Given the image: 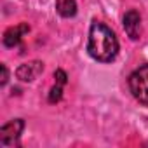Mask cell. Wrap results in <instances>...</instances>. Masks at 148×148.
<instances>
[{
	"label": "cell",
	"mask_w": 148,
	"mask_h": 148,
	"mask_svg": "<svg viewBox=\"0 0 148 148\" xmlns=\"http://www.w3.org/2000/svg\"><path fill=\"white\" fill-rule=\"evenodd\" d=\"M87 52L92 59L101 63H110L119 54V40L115 33L99 21H94L89 30V42H87Z\"/></svg>",
	"instance_id": "6da1fadb"
},
{
	"label": "cell",
	"mask_w": 148,
	"mask_h": 148,
	"mask_svg": "<svg viewBox=\"0 0 148 148\" xmlns=\"http://www.w3.org/2000/svg\"><path fill=\"white\" fill-rule=\"evenodd\" d=\"M129 89L141 105L148 106V64H143L131 73Z\"/></svg>",
	"instance_id": "7a4b0ae2"
},
{
	"label": "cell",
	"mask_w": 148,
	"mask_h": 148,
	"mask_svg": "<svg viewBox=\"0 0 148 148\" xmlns=\"http://www.w3.org/2000/svg\"><path fill=\"white\" fill-rule=\"evenodd\" d=\"M25 129V120L23 119H14L9 120L7 124H4L0 127V143L4 146H12L18 143L21 132Z\"/></svg>",
	"instance_id": "3957f363"
},
{
	"label": "cell",
	"mask_w": 148,
	"mask_h": 148,
	"mask_svg": "<svg viewBox=\"0 0 148 148\" xmlns=\"http://www.w3.org/2000/svg\"><path fill=\"white\" fill-rule=\"evenodd\" d=\"M44 71V63L42 61H28L18 66L16 70V77L21 82H33L38 75H42Z\"/></svg>",
	"instance_id": "277c9868"
},
{
	"label": "cell",
	"mask_w": 148,
	"mask_h": 148,
	"mask_svg": "<svg viewBox=\"0 0 148 148\" xmlns=\"http://www.w3.org/2000/svg\"><path fill=\"white\" fill-rule=\"evenodd\" d=\"M124 30L132 40H138L141 37V16L138 11L131 9L124 14Z\"/></svg>",
	"instance_id": "5b68a950"
},
{
	"label": "cell",
	"mask_w": 148,
	"mask_h": 148,
	"mask_svg": "<svg viewBox=\"0 0 148 148\" xmlns=\"http://www.w3.org/2000/svg\"><path fill=\"white\" fill-rule=\"evenodd\" d=\"M28 32H30V26H28L26 23L11 26V28L4 33V45H5V47H16V45H19V42L23 40V37H25Z\"/></svg>",
	"instance_id": "8992f818"
},
{
	"label": "cell",
	"mask_w": 148,
	"mask_h": 148,
	"mask_svg": "<svg viewBox=\"0 0 148 148\" xmlns=\"http://www.w3.org/2000/svg\"><path fill=\"white\" fill-rule=\"evenodd\" d=\"M56 11L63 18H73L77 14V2L75 0H58L56 2Z\"/></svg>",
	"instance_id": "52a82bcc"
},
{
	"label": "cell",
	"mask_w": 148,
	"mask_h": 148,
	"mask_svg": "<svg viewBox=\"0 0 148 148\" xmlns=\"http://www.w3.org/2000/svg\"><path fill=\"white\" fill-rule=\"evenodd\" d=\"M61 98H63V84H58L56 82V86L49 92V103H58Z\"/></svg>",
	"instance_id": "ba28073f"
},
{
	"label": "cell",
	"mask_w": 148,
	"mask_h": 148,
	"mask_svg": "<svg viewBox=\"0 0 148 148\" xmlns=\"http://www.w3.org/2000/svg\"><path fill=\"white\" fill-rule=\"evenodd\" d=\"M54 79H56L58 84H63V86H66V82H68V77H66V73L63 70H56L54 71Z\"/></svg>",
	"instance_id": "9c48e42d"
},
{
	"label": "cell",
	"mask_w": 148,
	"mask_h": 148,
	"mask_svg": "<svg viewBox=\"0 0 148 148\" xmlns=\"http://www.w3.org/2000/svg\"><path fill=\"white\" fill-rule=\"evenodd\" d=\"M0 70H2V82H0V84L5 86V84H7V80H9V71H7V66L2 63V64H0Z\"/></svg>",
	"instance_id": "30bf717a"
}]
</instances>
